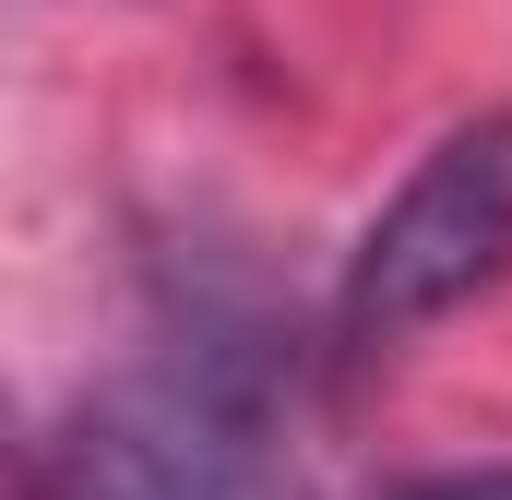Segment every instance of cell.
Returning a JSON list of instances; mask_svg holds the SVG:
<instances>
[{
    "label": "cell",
    "mask_w": 512,
    "mask_h": 500,
    "mask_svg": "<svg viewBox=\"0 0 512 500\" xmlns=\"http://www.w3.org/2000/svg\"><path fill=\"white\" fill-rule=\"evenodd\" d=\"M393 500H512V465H453V477H405Z\"/></svg>",
    "instance_id": "3"
},
{
    "label": "cell",
    "mask_w": 512,
    "mask_h": 500,
    "mask_svg": "<svg viewBox=\"0 0 512 500\" xmlns=\"http://www.w3.org/2000/svg\"><path fill=\"white\" fill-rule=\"evenodd\" d=\"M36 500H310V477L274 441V370L191 334L36 441Z\"/></svg>",
    "instance_id": "1"
},
{
    "label": "cell",
    "mask_w": 512,
    "mask_h": 500,
    "mask_svg": "<svg viewBox=\"0 0 512 500\" xmlns=\"http://www.w3.org/2000/svg\"><path fill=\"white\" fill-rule=\"evenodd\" d=\"M501 274H512V108H477V120L441 131L393 179V203L358 227L334 322L358 346H405V334L453 322L465 298H489Z\"/></svg>",
    "instance_id": "2"
}]
</instances>
